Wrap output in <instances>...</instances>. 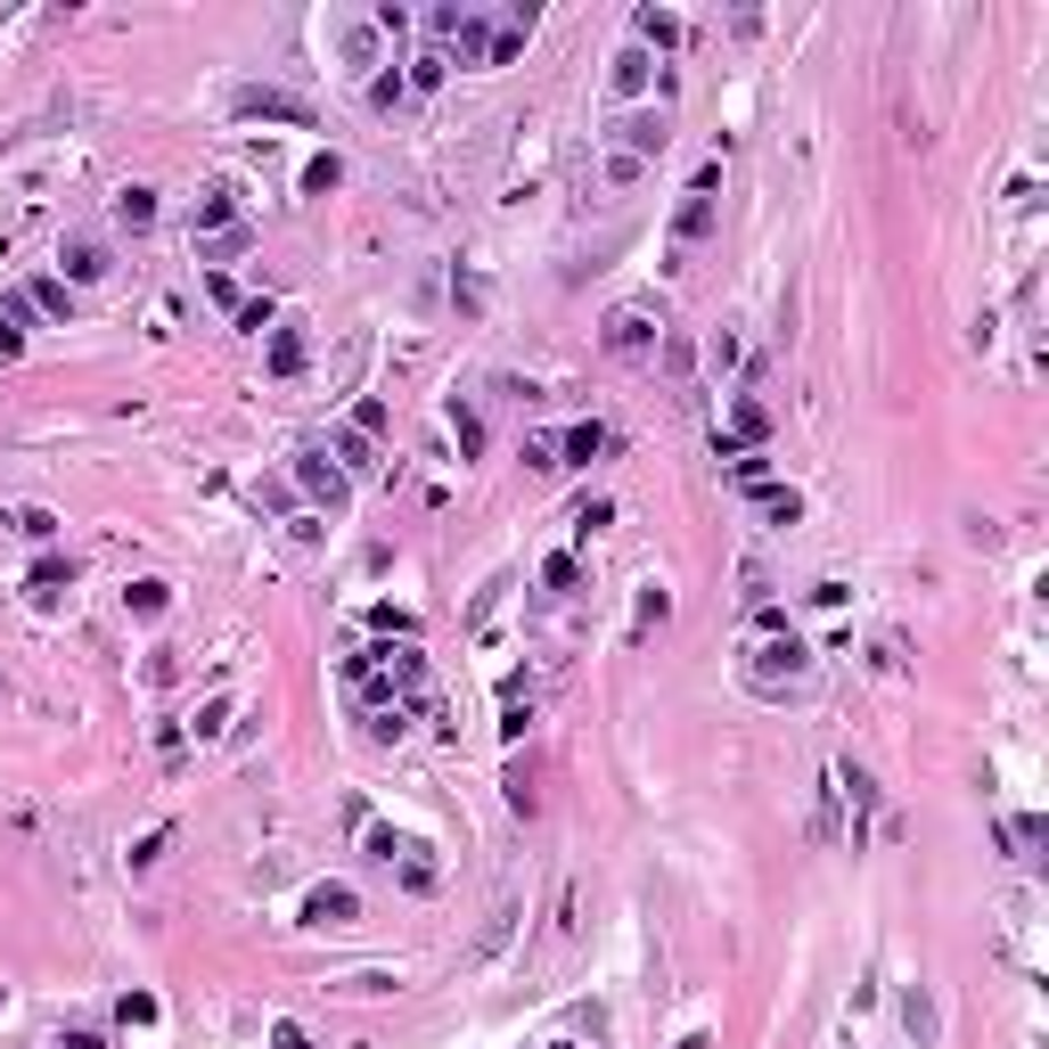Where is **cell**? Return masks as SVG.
Here are the masks:
<instances>
[{"mask_svg":"<svg viewBox=\"0 0 1049 1049\" xmlns=\"http://www.w3.org/2000/svg\"><path fill=\"white\" fill-rule=\"evenodd\" d=\"M66 583H74V558H66V566H57V558H41V566H34V599H57Z\"/></svg>","mask_w":1049,"mask_h":1049,"instance_id":"cell-18","label":"cell"},{"mask_svg":"<svg viewBox=\"0 0 1049 1049\" xmlns=\"http://www.w3.org/2000/svg\"><path fill=\"white\" fill-rule=\"evenodd\" d=\"M304 369V336L295 329H271V378H295Z\"/></svg>","mask_w":1049,"mask_h":1049,"instance_id":"cell-15","label":"cell"},{"mask_svg":"<svg viewBox=\"0 0 1049 1049\" xmlns=\"http://www.w3.org/2000/svg\"><path fill=\"white\" fill-rule=\"evenodd\" d=\"M189 730H197V738H221V730H230V698H205V705H197V721H189Z\"/></svg>","mask_w":1049,"mask_h":1049,"instance_id":"cell-23","label":"cell"},{"mask_svg":"<svg viewBox=\"0 0 1049 1049\" xmlns=\"http://www.w3.org/2000/svg\"><path fill=\"white\" fill-rule=\"evenodd\" d=\"M239 115H279V124H312V107L287 91H239Z\"/></svg>","mask_w":1049,"mask_h":1049,"instance_id":"cell-10","label":"cell"},{"mask_svg":"<svg viewBox=\"0 0 1049 1049\" xmlns=\"http://www.w3.org/2000/svg\"><path fill=\"white\" fill-rule=\"evenodd\" d=\"M410 99V74H378V82H369V107H402Z\"/></svg>","mask_w":1049,"mask_h":1049,"instance_id":"cell-24","label":"cell"},{"mask_svg":"<svg viewBox=\"0 0 1049 1049\" xmlns=\"http://www.w3.org/2000/svg\"><path fill=\"white\" fill-rule=\"evenodd\" d=\"M57 263H66V279H107V246H99V239H66Z\"/></svg>","mask_w":1049,"mask_h":1049,"instance_id":"cell-11","label":"cell"},{"mask_svg":"<svg viewBox=\"0 0 1049 1049\" xmlns=\"http://www.w3.org/2000/svg\"><path fill=\"white\" fill-rule=\"evenodd\" d=\"M295 476H304V492H312V500L345 509V468H336L329 451H320V443H304V451H295Z\"/></svg>","mask_w":1049,"mask_h":1049,"instance_id":"cell-4","label":"cell"},{"mask_svg":"<svg viewBox=\"0 0 1049 1049\" xmlns=\"http://www.w3.org/2000/svg\"><path fill=\"white\" fill-rule=\"evenodd\" d=\"M25 304H34V312H50V320H66V312H74V295L57 287V279H34V287H25Z\"/></svg>","mask_w":1049,"mask_h":1049,"instance_id":"cell-16","label":"cell"},{"mask_svg":"<svg viewBox=\"0 0 1049 1049\" xmlns=\"http://www.w3.org/2000/svg\"><path fill=\"white\" fill-rule=\"evenodd\" d=\"M550 1049H574V1041H550Z\"/></svg>","mask_w":1049,"mask_h":1049,"instance_id":"cell-34","label":"cell"},{"mask_svg":"<svg viewBox=\"0 0 1049 1049\" xmlns=\"http://www.w3.org/2000/svg\"><path fill=\"white\" fill-rule=\"evenodd\" d=\"M631 34H640V50H648V41H656V50H673V41H681V17H673V9H640V17H631Z\"/></svg>","mask_w":1049,"mask_h":1049,"instance_id":"cell-12","label":"cell"},{"mask_svg":"<svg viewBox=\"0 0 1049 1049\" xmlns=\"http://www.w3.org/2000/svg\"><path fill=\"white\" fill-rule=\"evenodd\" d=\"M353 910H361L353 885H312V894H304V919L312 926H353Z\"/></svg>","mask_w":1049,"mask_h":1049,"instance_id":"cell-7","label":"cell"},{"mask_svg":"<svg viewBox=\"0 0 1049 1049\" xmlns=\"http://www.w3.org/2000/svg\"><path fill=\"white\" fill-rule=\"evenodd\" d=\"M607 148H615V156L656 165V156H664V115L656 107H648V115H615V124H607Z\"/></svg>","mask_w":1049,"mask_h":1049,"instance_id":"cell-3","label":"cell"},{"mask_svg":"<svg viewBox=\"0 0 1049 1049\" xmlns=\"http://www.w3.org/2000/svg\"><path fill=\"white\" fill-rule=\"evenodd\" d=\"M1000 836H1009V853H1016V861H1033V845H1041V820H1033V811H1025V820H1009V829H1000Z\"/></svg>","mask_w":1049,"mask_h":1049,"instance_id":"cell-20","label":"cell"},{"mask_svg":"<svg viewBox=\"0 0 1049 1049\" xmlns=\"http://www.w3.org/2000/svg\"><path fill=\"white\" fill-rule=\"evenodd\" d=\"M336 172H345L336 156H312V172H304V189H336Z\"/></svg>","mask_w":1049,"mask_h":1049,"instance_id":"cell-31","label":"cell"},{"mask_svg":"<svg viewBox=\"0 0 1049 1049\" xmlns=\"http://www.w3.org/2000/svg\"><path fill=\"white\" fill-rule=\"evenodd\" d=\"M165 599H172L165 583H131V590H124V607H131V615H165Z\"/></svg>","mask_w":1049,"mask_h":1049,"instance_id":"cell-19","label":"cell"},{"mask_svg":"<svg viewBox=\"0 0 1049 1049\" xmlns=\"http://www.w3.org/2000/svg\"><path fill=\"white\" fill-rule=\"evenodd\" d=\"M0 361H9V336H0Z\"/></svg>","mask_w":1049,"mask_h":1049,"instance_id":"cell-33","label":"cell"},{"mask_svg":"<svg viewBox=\"0 0 1049 1049\" xmlns=\"http://www.w3.org/2000/svg\"><path fill=\"white\" fill-rule=\"evenodd\" d=\"M574 574H583V566H574V558H566V550H558V558H550V566H541V583H550V590H574Z\"/></svg>","mask_w":1049,"mask_h":1049,"instance_id":"cell-29","label":"cell"},{"mask_svg":"<svg viewBox=\"0 0 1049 1049\" xmlns=\"http://www.w3.org/2000/svg\"><path fill=\"white\" fill-rule=\"evenodd\" d=\"M656 336H664V312L648 304V295H640V304H615V312H607V345H615V353H648Z\"/></svg>","mask_w":1049,"mask_h":1049,"instance_id":"cell-2","label":"cell"},{"mask_svg":"<svg viewBox=\"0 0 1049 1049\" xmlns=\"http://www.w3.org/2000/svg\"><path fill=\"white\" fill-rule=\"evenodd\" d=\"M443 74H451V57H443V50H426V57H419V66H410V91H435Z\"/></svg>","mask_w":1049,"mask_h":1049,"instance_id":"cell-25","label":"cell"},{"mask_svg":"<svg viewBox=\"0 0 1049 1049\" xmlns=\"http://www.w3.org/2000/svg\"><path fill=\"white\" fill-rule=\"evenodd\" d=\"M345 57H353V66H369V57H378V25H353V34H345Z\"/></svg>","mask_w":1049,"mask_h":1049,"instance_id":"cell-27","label":"cell"},{"mask_svg":"<svg viewBox=\"0 0 1049 1049\" xmlns=\"http://www.w3.org/2000/svg\"><path fill=\"white\" fill-rule=\"evenodd\" d=\"M156 221V189H124L115 197V230H148Z\"/></svg>","mask_w":1049,"mask_h":1049,"instance_id":"cell-13","label":"cell"},{"mask_svg":"<svg viewBox=\"0 0 1049 1049\" xmlns=\"http://www.w3.org/2000/svg\"><path fill=\"white\" fill-rule=\"evenodd\" d=\"M550 451H558V468H583V460L607 451V426H599V419H574L566 435H550Z\"/></svg>","mask_w":1049,"mask_h":1049,"instance_id":"cell-5","label":"cell"},{"mask_svg":"<svg viewBox=\"0 0 1049 1049\" xmlns=\"http://www.w3.org/2000/svg\"><path fill=\"white\" fill-rule=\"evenodd\" d=\"M903 1025L919 1033V1041H935V1000H926V993H910V1000H903Z\"/></svg>","mask_w":1049,"mask_h":1049,"instance_id":"cell-21","label":"cell"},{"mask_svg":"<svg viewBox=\"0 0 1049 1049\" xmlns=\"http://www.w3.org/2000/svg\"><path fill=\"white\" fill-rule=\"evenodd\" d=\"M451 435H460V451H484V419L468 402H451Z\"/></svg>","mask_w":1049,"mask_h":1049,"instance_id":"cell-22","label":"cell"},{"mask_svg":"<svg viewBox=\"0 0 1049 1049\" xmlns=\"http://www.w3.org/2000/svg\"><path fill=\"white\" fill-rule=\"evenodd\" d=\"M17 534H25V541H50L57 516H50V509H17Z\"/></svg>","mask_w":1049,"mask_h":1049,"instance_id":"cell-28","label":"cell"},{"mask_svg":"<svg viewBox=\"0 0 1049 1049\" xmlns=\"http://www.w3.org/2000/svg\"><path fill=\"white\" fill-rule=\"evenodd\" d=\"M648 66H656V57H648L640 41H631V50H615V74H607V99H615V107L648 91Z\"/></svg>","mask_w":1049,"mask_h":1049,"instance_id":"cell-6","label":"cell"},{"mask_svg":"<svg viewBox=\"0 0 1049 1049\" xmlns=\"http://www.w3.org/2000/svg\"><path fill=\"white\" fill-rule=\"evenodd\" d=\"M746 492H755V509L771 516V525H795V516H804V500H795V492H779V484H746Z\"/></svg>","mask_w":1049,"mask_h":1049,"instance_id":"cell-14","label":"cell"},{"mask_svg":"<svg viewBox=\"0 0 1049 1049\" xmlns=\"http://www.w3.org/2000/svg\"><path fill=\"white\" fill-rule=\"evenodd\" d=\"M329 451H336V460L353 468V476H369V468H378V451H369V435H353V426H345V435L329 443Z\"/></svg>","mask_w":1049,"mask_h":1049,"instance_id":"cell-17","label":"cell"},{"mask_svg":"<svg viewBox=\"0 0 1049 1049\" xmlns=\"http://www.w3.org/2000/svg\"><path fill=\"white\" fill-rule=\"evenodd\" d=\"M451 304L460 312H484V279H451Z\"/></svg>","mask_w":1049,"mask_h":1049,"instance_id":"cell-30","label":"cell"},{"mask_svg":"<svg viewBox=\"0 0 1049 1049\" xmlns=\"http://www.w3.org/2000/svg\"><path fill=\"white\" fill-rule=\"evenodd\" d=\"M804 673H811V656H804L795 631H763V640L746 648V689H755V698H788Z\"/></svg>","mask_w":1049,"mask_h":1049,"instance_id":"cell-1","label":"cell"},{"mask_svg":"<svg viewBox=\"0 0 1049 1049\" xmlns=\"http://www.w3.org/2000/svg\"><path fill=\"white\" fill-rule=\"evenodd\" d=\"M197 230H205V239H221V230H239V189H230V181H214V189L197 197Z\"/></svg>","mask_w":1049,"mask_h":1049,"instance_id":"cell-8","label":"cell"},{"mask_svg":"<svg viewBox=\"0 0 1049 1049\" xmlns=\"http://www.w3.org/2000/svg\"><path fill=\"white\" fill-rule=\"evenodd\" d=\"M607 181H615V189H640V181H648V165H640V156H615V148H607Z\"/></svg>","mask_w":1049,"mask_h":1049,"instance_id":"cell-26","label":"cell"},{"mask_svg":"<svg viewBox=\"0 0 1049 1049\" xmlns=\"http://www.w3.org/2000/svg\"><path fill=\"white\" fill-rule=\"evenodd\" d=\"M714 181H721V172L705 165V172H698V189H689V205H681V221H673L681 239H705V230H714Z\"/></svg>","mask_w":1049,"mask_h":1049,"instance_id":"cell-9","label":"cell"},{"mask_svg":"<svg viewBox=\"0 0 1049 1049\" xmlns=\"http://www.w3.org/2000/svg\"><path fill=\"white\" fill-rule=\"evenodd\" d=\"M57 1049H107V1041H99V1033H66Z\"/></svg>","mask_w":1049,"mask_h":1049,"instance_id":"cell-32","label":"cell"}]
</instances>
